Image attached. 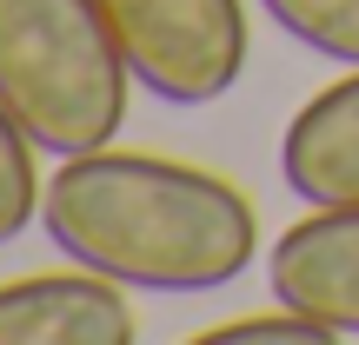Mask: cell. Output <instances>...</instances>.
Masks as SVG:
<instances>
[{
	"mask_svg": "<svg viewBox=\"0 0 359 345\" xmlns=\"http://www.w3.org/2000/svg\"><path fill=\"white\" fill-rule=\"evenodd\" d=\"M40 226L74 266L133 293H213L259 253V213L219 173L160 153H74L40 199Z\"/></svg>",
	"mask_w": 359,
	"mask_h": 345,
	"instance_id": "1",
	"label": "cell"
},
{
	"mask_svg": "<svg viewBox=\"0 0 359 345\" xmlns=\"http://www.w3.org/2000/svg\"><path fill=\"white\" fill-rule=\"evenodd\" d=\"M133 87L100 0H0V100L40 153L74 160L114 146Z\"/></svg>",
	"mask_w": 359,
	"mask_h": 345,
	"instance_id": "2",
	"label": "cell"
},
{
	"mask_svg": "<svg viewBox=\"0 0 359 345\" xmlns=\"http://www.w3.org/2000/svg\"><path fill=\"white\" fill-rule=\"evenodd\" d=\"M133 80L167 106H213L246 73L240 0H100Z\"/></svg>",
	"mask_w": 359,
	"mask_h": 345,
	"instance_id": "3",
	"label": "cell"
},
{
	"mask_svg": "<svg viewBox=\"0 0 359 345\" xmlns=\"http://www.w3.org/2000/svg\"><path fill=\"white\" fill-rule=\"evenodd\" d=\"M273 299L359 339V206H313L273 239Z\"/></svg>",
	"mask_w": 359,
	"mask_h": 345,
	"instance_id": "4",
	"label": "cell"
},
{
	"mask_svg": "<svg viewBox=\"0 0 359 345\" xmlns=\"http://www.w3.org/2000/svg\"><path fill=\"white\" fill-rule=\"evenodd\" d=\"M140 319L107 272H34L0 286V345H133Z\"/></svg>",
	"mask_w": 359,
	"mask_h": 345,
	"instance_id": "5",
	"label": "cell"
},
{
	"mask_svg": "<svg viewBox=\"0 0 359 345\" xmlns=\"http://www.w3.org/2000/svg\"><path fill=\"white\" fill-rule=\"evenodd\" d=\"M280 173L306 206H359V66L320 87L280 140Z\"/></svg>",
	"mask_w": 359,
	"mask_h": 345,
	"instance_id": "6",
	"label": "cell"
},
{
	"mask_svg": "<svg viewBox=\"0 0 359 345\" xmlns=\"http://www.w3.org/2000/svg\"><path fill=\"white\" fill-rule=\"evenodd\" d=\"M280 34L313 47L320 60L359 66V0H259Z\"/></svg>",
	"mask_w": 359,
	"mask_h": 345,
	"instance_id": "7",
	"label": "cell"
},
{
	"mask_svg": "<svg viewBox=\"0 0 359 345\" xmlns=\"http://www.w3.org/2000/svg\"><path fill=\"white\" fill-rule=\"evenodd\" d=\"M34 133L13 120V106L0 100V246L20 239L27 219H40V199H47V186H40V167H34Z\"/></svg>",
	"mask_w": 359,
	"mask_h": 345,
	"instance_id": "8",
	"label": "cell"
},
{
	"mask_svg": "<svg viewBox=\"0 0 359 345\" xmlns=\"http://www.w3.org/2000/svg\"><path fill=\"white\" fill-rule=\"evenodd\" d=\"M187 345H339V332L293 312V306H280V312H253V319H233V325H206Z\"/></svg>",
	"mask_w": 359,
	"mask_h": 345,
	"instance_id": "9",
	"label": "cell"
}]
</instances>
